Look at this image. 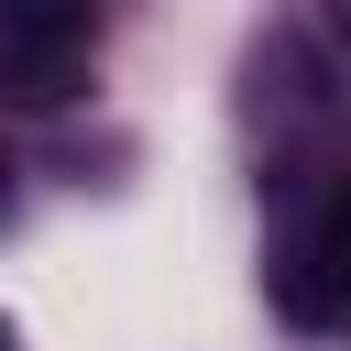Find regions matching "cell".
<instances>
[{
  "mask_svg": "<svg viewBox=\"0 0 351 351\" xmlns=\"http://www.w3.org/2000/svg\"><path fill=\"white\" fill-rule=\"evenodd\" d=\"M318 263H329V274H351V197L329 208V230H318Z\"/></svg>",
  "mask_w": 351,
  "mask_h": 351,
  "instance_id": "2",
  "label": "cell"
},
{
  "mask_svg": "<svg viewBox=\"0 0 351 351\" xmlns=\"http://www.w3.org/2000/svg\"><path fill=\"white\" fill-rule=\"evenodd\" d=\"M0 351H11V329H0Z\"/></svg>",
  "mask_w": 351,
  "mask_h": 351,
  "instance_id": "3",
  "label": "cell"
},
{
  "mask_svg": "<svg viewBox=\"0 0 351 351\" xmlns=\"http://www.w3.org/2000/svg\"><path fill=\"white\" fill-rule=\"evenodd\" d=\"M77 33H88V0H0V55H33V66H55Z\"/></svg>",
  "mask_w": 351,
  "mask_h": 351,
  "instance_id": "1",
  "label": "cell"
}]
</instances>
